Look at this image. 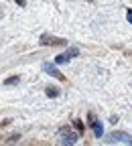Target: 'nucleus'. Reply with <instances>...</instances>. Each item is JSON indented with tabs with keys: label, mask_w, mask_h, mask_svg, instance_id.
I'll return each mask as SVG.
<instances>
[{
	"label": "nucleus",
	"mask_w": 132,
	"mask_h": 146,
	"mask_svg": "<svg viewBox=\"0 0 132 146\" xmlns=\"http://www.w3.org/2000/svg\"><path fill=\"white\" fill-rule=\"evenodd\" d=\"M91 128H93V134H96V138H102V134H104V128H102V124L93 118V122H91Z\"/></svg>",
	"instance_id": "obj_6"
},
{
	"label": "nucleus",
	"mask_w": 132,
	"mask_h": 146,
	"mask_svg": "<svg viewBox=\"0 0 132 146\" xmlns=\"http://www.w3.org/2000/svg\"><path fill=\"white\" fill-rule=\"evenodd\" d=\"M45 94H47V98H57V96H59V89H57V87H47Z\"/></svg>",
	"instance_id": "obj_7"
},
{
	"label": "nucleus",
	"mask_w": 132,
	"mask_h": 146,
	"mask_svg": "<svg viewBox=\"0 0 132 146\" xmlns=\"http://www.w3.org/2000/svg\"><path fill=\"white\" fill-rule=\"evenodd\" d=\"M126 18H128V23L132 25V10H128V12H126Z\"/></svg>",
	"instance_id": "obj_11"
},
{
	"label": "nucleus",
	"mask_w": 132,
	"mask_h": 146,
	"mask_svg": "<svg viewBox=\"0 0 132 146\" xmlns=\"http://www.w3.org/2000/svg\"><path fill=\"white\" fill-rule=\"evenodd\" d=\"M73 124H75V128H77V130H79V132H81V130H83V124H81V122H79V120H75V122H73Z\"/></svg>",
	"instance_id": "obj_9"
},
{
	"label": "nucleus",
	"mask_w": 132,
	"mask_h": 146,
	"mask_svg": "<svg viewBox=\"0 0 132 146\" xmlns=\"http://www.w3.org/2000/svg\"><path fill=\"white\" fill-rule=\"evenodd\" d=\"M79 51L75 49V47H71V49H67L65 53H61V55H57V57H55V63L57 65H63V63H69V59H73L75 55H77Z\"/></svg>",
	"instance_id": "obj_2"
},
{
	"label": "nucleus",
	"mask_w": 132,
	"mask_h": 146,
	"mask_svg": "<svg viewBox=\"0 0 132 146\" xmlns=\"http://www.w3.org/2000/svg\"><path fill=\"white\" fill-rule=\"evenodd\" d=\"M14 2H16L18 6H27V0H14Z\"/></svg>",
	"instance_id": "obj_10"
},
{
	"label": "nucleus",
	"mask_w": 132,
	"mask_h": 146,
	"mask_svg": "<svg viewBox=\"0 0 132 146\" xmlns=\"http://www.w3.org/2000/svg\"><path fill=\"white\" fill-rule=\"evenodd\" d=\"M61 144H75V142H77V134H73L71 132V128H61Z\"/></svg>",
	"instance_id": "obj_3"
},
{
	"label": "nucleus",
	"mask_w": 132,
	"mask_h": 146,
	"mask_svg": "<svg viewBox=\"0 0 132 146\" xmlns=\"http://www.w3.org/2000/svg\"><path fill=\"white\" fill-rule=\"evenodd\" d=\"M43 71L47 73V75H51V77H57L59 81H63V79H65L63 73H61L57 67H55V65H51V63H43Z\"/></svg>",
	"instance_id": "obj_4"
},
{
	"label": "nucleus",
	"mask_w": 132,
	"mask_h": 146,
	"mask_svg": "<svg viewBox=\"0 0 132 146\" xmlns=\"http://www.w3.org/2000/svg\"><path fill=\"white\" fill-rule=\"evenodd\" d=\"M18 81H21V77H18V75H12V77H8V79H4V85H16Z\"/></svg>",
	"instance_id": "obj_8"
},
{
	"label": "nucleus",
	"mask_w": 132,
	"mask_h": 146,
	"mask_svg": "<svg viewBox=\"0 0 132 146\" xmlns=\"http://www.w3.org/2000/svg\"><path fill=\"white\" fill-rule=\"evenodd\" d=\"M65 41L63 39H57V36H49V35H43V45H63Z\"/></svg>",
	"instance_id": "obj_5"
},
{
	"label": "nucleus",
	"mask_w": 132,
	"mask_h": 146,
	"mask_svg": "<svg viewBox=\"0 0 132 146\" xmlns=\"http://www.w3.org/2000/svg\"><path fill=\"white\" fill-rule=\"evenodd\" d=\"M106 142L108 144H116V142H120V144H132V138L126 134V132H114V134H110V138H106Z\"/></svg>",
	"instance_id": "obj_1"
}]
</instances>
